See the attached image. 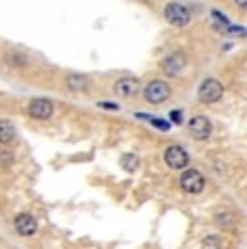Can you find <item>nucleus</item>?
Masks as SVG:
<instances>
[{
	"label": "nucleus",
	"instance_id": "f257e3e1",
	"mask_svg": "<svg viewBox=\"0 0 247 249\" xmlns=\"http://www.w3.org/2000/svg\"><path fill=\"white\" fill-rule=\"evenodd\" d=\"M206 186V178H204L202 171L197 169H187L182 176H180V189L189 195H199Z\"/></svg>",
	"mask_w": 247,
	"mask_h": 249
},
{
	"label": "nucleus",
	"instance_id": "f03ea898",
	"mask_svg": "<svg viewBox=\"0 0 247 249\" xmlns=\"http://www.w3.org/2000/svg\"><path fill=\"white\" fill-rule=\"evenodd\" d=\"M197 98H199V102H204V104L219 102V100L223 98V85L215 78H206L202 83V87H199V91H197Z\"/></svg>",
	"mask_w": 247,
	"mask_h": 249
},
{
	"label": "nucleus",
	"instance_id": "7ed1b4c3",
	"mask_svg": "<svg viewBox=\"0 0 247 249\" xmlns=\"http://www.w3.org/2000/svg\"><path fill=\"white\" fill-rule=\"evenodd\" d=\"M172 95V87H169L165 80H152V83L145 85L143 89V98L148 100L150 104H160Z\"/></svg>",
	"mask_w": 247,
	"mask_h": 249
},
{
	"label": "nucleus",
	"instance_id": "20e7f679",
	"mask_svg": "<svg viewBox=\"0 0 247 249\" xmlns=\"http://www.w3.org/2000/svg\"><path fill=\"white\" fill-rule=\"evenodd\" d=\"M165 20H167L172 26H187L189 22H191V11H189L184 4H178V2H169L167 7H165Z\"/></svg>",
	"mask_w": 247,
	"mask_h": 249
},
{
	"label": "nucleus",
	"instance_id": "39448f33",
	"mask_svg": "<svg viewBox=\"0 0 247 249\" xmlns=\"http://www.w3.org/2000/svg\"><path fill=\"white\" fill-rule=\"evenodd\" d=\"M189 132H191L193 139L197 141H206L212 135V124L206 115H195V117L189 119Z\"/></svg>",
	"mask_w": 247,
	"mask_h": 249
},
{
	"label": "nucleus",
	"instance_id": "423d86ee",
	"mask_svg": "<svg viewBox=\"0 0 247 249\" xmlns=\"http://www.w3.org/2000/svg\"><path fill=\"white\" fill-rule=\"evenodd\" d=\"M163 159L167 162V167H172V169H184L189 165V152L182 145H169L165 150Z\"/></svg>",
	"mask_w": 247,
	"mask_h": 249
},
{
	"label": "nucleus",
	"instance_id": "0eeeda50",
	"mask_svg": "<svg viewBox=\"0 0 247 249\" xmlns=\"http://www.w3.org/2000/svg\"><path fill=\"white\" fill-rule=\"evenodd\" d=\"M163 71L169 76H180V71L187 68V56L182 54V52H172L169 56H165L163 59Z\"/></svg>",
	"mask_w": 247,
	"mask_h": 249
},
{
	"label": "nucleus",
	"instance_id": "6e6552de",
	"mask_svg": "<svg viewBox=\"0 0 247 249\" xmlns=\"http://www.w3.org/2000/svg\"><path fill=\"white\" fill-rule=\"evenodd\" d=\"M52 111H54V107H52V102L46 98H37L28 104V115L35 119H48Z\"/></svg>",
	"mask_w": 247,
	"mask_h": 249
},
{
	"label": "nucleus",
	"instance_id": "1a4fd4ad",
	"mask_svg": "<svg viewBox=\"0 0 247 249\" xmlns=\"http://www.w3.org/2000/svg\"><path fill=\"white\" fill-rule=\"evenodd\" d=\"M13 226H16V232L20 234V236H33V234L37 232V221L26 213L18 214L16 221H13Z\"/></svg>",
	"mask_w": 247,
	"mask_h": 249
},
{
	"label": "nucleus",
	"instance_id": "9d476101",
	"mask_svg": "<svg viewBox=\"0 0 247 249\" xmlns=\"http://www.w3.org/2000/svg\"><path fill=\"white\" fill-rule=\"evenodd\" d=\"M117 95H122V98H130V95H135L137 91H139V80L132 78V76H126V78H120L115 83V87H113Z\"/></svg>",
	"mask_w": 247,
	"mask_h": 249
},
{
	"label": "nucleus",
	"instance_id": "9b49d317",
	"mask_svg": "<svg viewBox=\"0 0 247 249\" xmlns=\"http://www.w3.org/2000/svg\"><path fill=\"white\" fill-rule=\"evenodd\" d=\"M215 223L223 230H230L236 226V214L232 213V210H219V213H215Z\"/></svg>",
	"mask_w": 247,
	"mask_h": 249
},
{
	"label": "nucleus",
	"instance_id": "f8f14e48",
	"mask_svg": "<svg viewBox=\"0 0 247 249\" xmlns=\"http://www.w3.org/2000/svg\"><path fill=\"white\" fill-rule=\"evenodd\" d=\"M18 137V130L9 119H0V143H11L16 141Z\"/></svg>",
	"mask_w": 247,
	"mask_h": 249
},
{
	"label": "nucleus",
	"instance_id": "ddd939ff",
	"mask_svg": "<svg viewBox=\"0 0 247 249\" xmlns=\"http://www.w3.org/2000/svg\"><path fill=\"white\" fill-rule=\"evenodd\" d=\"M211 22H212V26H215L217 31H230L232 28V22L228 20L221 11H212L211 13Z\"/></svg>",
	"mask_w": 247,
	"mask_h": 249
},
{
	"label": "nucleus",
	"instance_id": "4468645a",
	"mask_svg": "<svg viewBox=\"0 0 247 249\" xmlns=\"http://www.w3.org/2000/svg\"><path fill=\"white\" fill-rule=\"evenodd\" d=\"M68 87L72 91H85L87 89V78L85 76H76V74L68 76Z\"/></svg>",
	"mask_w": 247,
	"mask_h": 249
},
{
	"label": "nucleus",
	"instance_id": "2eb2a0df",
	"mask_svg": "<svg viewBox=\"0 0 247 249\" xmlns=\"http://www.w3.org/2000/svg\"><path fill=\"white\" fill-rule=\"evenodd\" d=\"M223 247V238L217 236V234H211V236H204L202 241V249H221Z\"/></svg>",
	"mask_w": 247,
	"mask_h": 249
},
{
	"label": "nucleus",
	"instance_id": "dca6fc26",
	"mask_svg": "<svg viewBox=\"0 0 247 249\" xmlns=\"http://www.w3.org/2000/svg\"><path fill=\"white\" fill-rule=\"evenodd\" d=\"M122 167L126 171H137V167H139V159H137L135 154H126L122 159Z\"/></svg>",
	"mask_w": 247,
	"mask_h": 249
},
{
	"label": "nucleus",
	"instance_id": "f3484780",
	"mask_svg": "<svg viewBox=\"0 0 247 249\" xmlns=\"http://www.w3.org/2000/svg\"><path fill=\"white\" fill-rule=\"evenodd\" d=\"M98 107L100 108H106V111H120V107H117V104H113V102H98Z\"/></svg>",
	"mask_w": 247,
	"mask_h": 249
},
{
	"label": "nucleus",
	"instance_id": "a211bd4d",
	"mask_svg": "<svg viewBox=\"0 0 247 249\" xmlns=\"http://www.w3.org/2000/svg\"><path fill=\"white\" fill-rule=\"evenodd\" d=\"M172 119H174V124H182V111H172Z\"/></svg>",
	"mask_w": 247,
	"mask_h": 249
},
{
	"label": "nucleus",
	"instance_id": "6ab92c4d",
	"mask_svg": "<svg viewBox=\"0 0 247 249\" xmlns=\"http://www.w3.org/2000/svg\"><path fill=\"white\" fill-rule=\"evenodd\" d=\"M234 4H236V7L241 9V11H247V2H245V0H236Z\"/></svg>",
	"mask_w": 247,
	"mask_h": 249
}]
</instances>
